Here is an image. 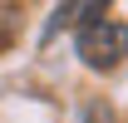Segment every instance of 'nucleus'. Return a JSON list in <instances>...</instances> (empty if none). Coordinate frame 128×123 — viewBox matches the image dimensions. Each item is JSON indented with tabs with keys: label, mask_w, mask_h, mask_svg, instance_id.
Here are the masks:
<instances>
[{
	"label": "nucleus",
	"mask_w": 128,
	"mask_h": 123,
	"mask_svg": "<svg viewBox=\"0 0 128 123\" xmlns=\"http://www.w3.org/2000/svg\"><path fill=\"white\" fill-rule=\"evenodd\" d=\"M74 44H79V59L89 64V69L108 74V69H118V64L128 59V25L98 15V20H89V25H79V40H74Z\"/></svg>",
	"instance_id": "f257e3e1"
}]
</instances>
